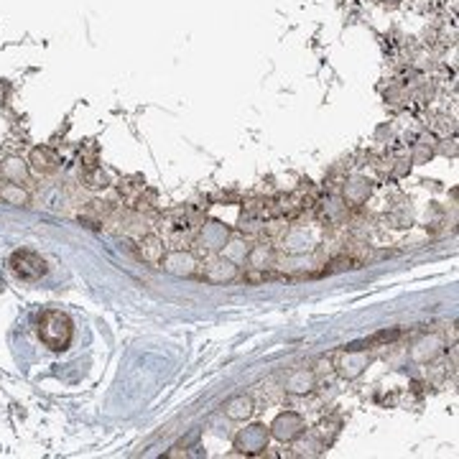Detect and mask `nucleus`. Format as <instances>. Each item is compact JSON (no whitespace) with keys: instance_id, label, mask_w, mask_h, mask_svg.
<instances>
[{"instance_id":"20e7f679","label":"nucleus","mask_w":459,"mask_h":459,"mask_svg":"<svg viewBox=\"0 0 459 459\" xmlns=\"http://www.w3.org/2000/svg\"><path fill=\"white\" fill-rule=\"evenodd\" d=\"M31 169L41 177H48L57 171V156L48 148H33L31 151Z\"/></svg>"},{"instance_id":"f03ea898","label":"nucleus","mask_w":459,"mask_h":459,"mask_svg":"<svg viewBox=\"0 0 459 459\" xmlns=\"http://www.w3.org/2000/svg\"><path fill=\"white\" fill-rule=\"evenodd\" d=\"M10 271L21 278V281H39L46 276V260L31 253V250H16L10 255Z\"/></svg>"},{"instance_id":"f257e3e1","label":"nucleus","mask_w":459,"mask_h":459,"mask_svg":"<svg viewBox=\"0 0 459 459\" xmlns=\"http://www.w3.org/2000/svg\"><path fill=\"white\" fill-rule=\"evenodd\" d=\"M72 337H74V327H72V319L64 314V312H44L39 319V339L48 350H54V352H62L66 347L72 345Z\"/></svg>"},{"instance_id":"423d86ee","label":"nucleus","mask_w":459,"mask_h":459,"mask_svg":"<svg viewBox=\"0 0 459 459\" xmlns=\"http://www.w3.org/2000/svg\"><path fill=\"white\" fill-rule=\"evenodd\" d=\"M225 413L230 419H248L250 413H253V401H250L248 395H235L233 401L225 406Z\"/></svg>"},{"instance_id":"39448f33","label":"nucleus","mask_w":459,"mask_h":459,"mask_svg":"<svg viewBox=\"0 0 459 459\" xmlns=\"http://www.w3.org/2000/svg\"><path fill=\"white\" fill-rule=\"evenodd\" d=\"M0 199L6 201V204H13V207H28L31 194L26 192L21 184H16V181H6V184L0 186Z\"/></svg>"},{"instance_id":"7ed1b4c3","label":"nucleus","mask_w":459,"mask_h":459,"mask_svg":"<svg viewBox=\"0 0 459 459\" xmlns=\"http://www.w3.org/2000/svg\"><path fill=\"white\" fill-rule=\"evenodd\" d=\"M166 255V248H163V240L161 237H156V235H148L141 240V258L145 263H151V266H159Z\"/></svg>"},{"instance_id":"0eeeda50","label":"nucleus","mask_w":459,"mask_h":459,"mask_svg":"<svg viewBox=\"0 0 459 459\" xmlns=\"http://www.w3.org/2000/svg\"><path fill=\"white\" fill-rule=\"evenodd\" d=\"M84 186H89V189H105L107 186V179H105V174L100 169H89V171H84Z\"/></svg>"}]
</instances>
